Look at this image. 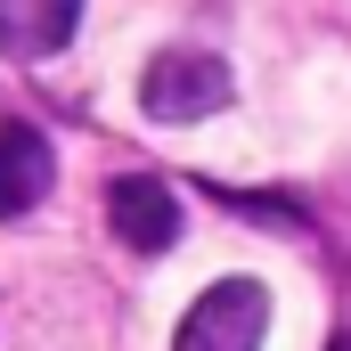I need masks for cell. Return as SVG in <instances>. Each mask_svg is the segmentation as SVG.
<instances>
[{"label": "cell", "mask_w": 351, "mask_h": 351, "mask_svg": "<svg viewBox=\"0 0 351 351\" xmlns=\"http://www.w3.org/2000/svg\"><path fill=\"white\" fill-rule=\"evenodd\" d=\"M262 335H269L262 278H221V286H204V294L188 302L172 351H262Z\"/></svg>", "instance_id": "2"}, {"label": "cell", "mask_w": 351, "mask_h": 351, "mask_svg": "<svg viewBox=\"0 0 351 351\" xmlns=\"http://www.w3.org/2000/svg\"><path fill=\"white\" fill-rule=\"evenodd\" d=\"M49 180H58L49 139H41L33 123H0V221L33 213V204L49 196Z\"/></svg>", "instance_id": "4"}, {"label": "cell", "mask_w": 351, "mask_h": 351, "mask_svg": "<svg viewBox=\"0 0 351 351\" xmlns=\"http://www.w3.org/2000/svg\"><path fill=\"white\" fill-rule=\"evenodd\" d=\"M327 351H351V335H335V343H327Z\"/></svg>", "instance_id": "6"}, {"label": "cell", "mask_w": 351, "mask_h": 351, "mask_svg": "<svg viewBox=\"0 0 351 351\" xmlns=\"http://www.w3.org/2000/svg\"><path fill=\"white\" fill-rule=\"evenodd\" d=\"M229 90L237 82H229V66L213 49H156L147 74H139V106L156 123H204V114L229 106Z\"/></svg>", "instance_id": "1"}, {"label": "cell", "mask_w": 351, "mask_h": 351, "mask_svg": "<svg viewBox=\"0 0 351 351\" xmlns=\"http://www.w3.org/2000/svg\"><path fill=\"white\" fill-rule=\"evenodd\" d=\"M106 221L131 254H172L180 245V196L164 188L156 172H123L106 188Z\"/></svg>", "instance_id": "3"}, {"label": "cell", "mask_w": 351, "mask_h": 351, "mask_svg": "<svg viewBox=\"0 0 351 351\" xmlns=\"http://www.w3.org/2000/svg\"><path fill=\"white\" fill-rule=\"evenodd\" d=\"M82 25V0H0V58H49Z\"/></svg>", "instance_id": "5"}]
</instances>
